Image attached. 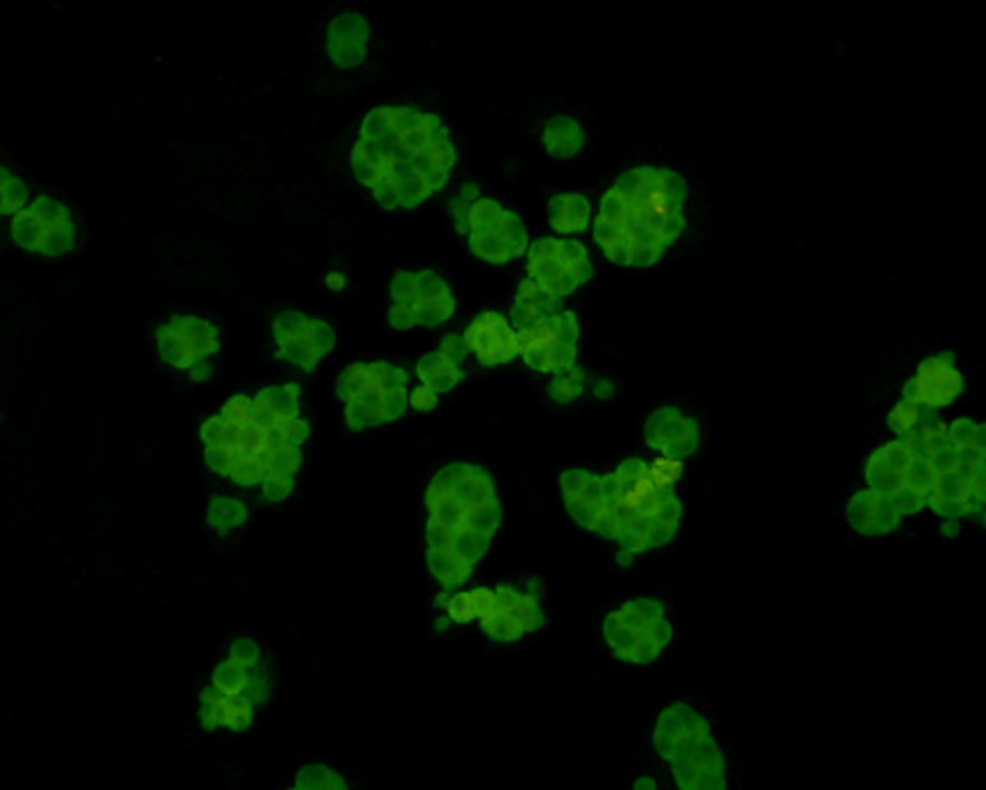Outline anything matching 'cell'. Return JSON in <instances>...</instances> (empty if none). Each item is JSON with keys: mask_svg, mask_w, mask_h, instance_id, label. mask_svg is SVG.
<instances>
[{"mask_svg": "<svg viewBox=\"0 0 986 790\" xmlns=\"http://www.w3.org/2000/svg\"><path fill=\"white\" fill-rule=\"evenodd\" d=\"M986 427L973 418L940 419L933 409L907 436L874 449L864 467L867 489L894 515L930 509L961 521L985 512Z\"/></svg>", "mask_w": 986, "mask_h": 790, "instance_id": "cell-1", "label": "cell"}, {"mask_svg": "<svg viewBox=\"0 0 986 790\" xmlns=\"http://www.w3.org/2000/svg\"><path fill=\"white\" fill-rule=\"evenodd\" d=\"M458 151L441 117L415 106H376L351 151L352 174L387 210L424 205L448 184Z\"/></svg>", "mask_w": 986, "mask_h": 790, "instance_id": "cell-2", "label": "cell"}, {"mask_svg": "<svg viewBox=\"0 0 986 790\" xmlns=\"http://www.w3.org/2000/svg\"><path fill=\"white\" fill-rule=\"evenodd\" d=\"M558 489L567 515L588 534L615 543L623 565L669 545L684 515L675 491L657 484L642 458H628L609 473L569 468Z\"/></svg>", "mask_w": 986, "mask_h": 790, "instance_id": "cell-3", "label": "cell"}, {"mask_svg": "<svg viewBox=\"0 0 986 790\" xmlns=\"http://www.w3.org/2000/svg\"><path fill=\"white\" fill-rule=\"evenodd\" d=\"M425 562L442 588L465 585L493 545L503 521L496 482L485 468L453 461L430 479L425 492Z\"/></svg>", "mask_w": 986, "mask_h": 790, "instance_id": "cell-4", "label": "cell"}, {"mask_svg": "<svg viewBox=\"0 0 986 790\" xmlns=\"http://www.w3.org/2000/svg\"><path fill=\"white\" fill-rule=\"evenodd\" d=\"M688 184L667 167H635L603 194L594 242L615 266H655L687 226Z\"/></svg>", "mask_w": 986, "mask_h": 790, "instance_id": "cell-5", "label": "cell"}, {"mask_svg": "<svg viewBox=\"0 0 986 790\" xmlns=\"http://www.w3.org/2000/svg\"><path fill=\"white\" fill-rule=\"evenodd\" d=\"M652 743L678 789H727V759L699 711L685 702L664 707L655 718Z\"/></svg>", "mask_w": 986, "mask_h": 790, "instance_id": "cell-6", "label": "cell"}, {"mask_svg": "<svg viewBox=\"0 0 986 790\" xmlns=\"http://www.w3.org/2000/svg\"><path fill=\"white\" fill-rule=\"evenodd\" d=\"M335 392L352 431L390 424L408 412V372L388 361L349 364L336 378Z\"/></svg>", "mask_w": 986, "mask_h": 790, "instance_id": "cell-7", "label": "cell"}, {"mask_svg": "<svg viewBox=\"0 0 986 790\" xmlns=\"http://www.w3.org/2000/svg\"><path fill=\"white\" fill-rule=\"evenodd\" d=\"M465 193L453 202V221L457 229L465 234L473 257L491 266H503L522 257L526 252V224L493 198H470Z\"/></svg>", "mask_w": 986, "mask_h": 790, "instance_id": "cell-8", "label": "cell"}, {"mask_svg": "<svg viewBox=\"0 0 986 790\" xmlns=\"http://www.w3.org/2000/svg\"><path fill=\"white\" fill-rule=\"evenodd\" d=\"M602 634L615 659L626 664L645 665L666 652L673 640V626L663 601L642 597L624 601L607 613Z\"/></svg>", "mask_w": 986, "mask_h": 790, "instance_id": "cell-9", "label": "cell"}, {"mask_svg": "<svg viewBox=\"0 0 986 790\" xmlns=\"http://www.w3.org/2000/svg\"><path fill=\"white\" fill-rule=\"evenodd\" d=\"M388 299V323L397 331L441 327L457 312L453 291L430 269L397 273Z\"/></svg>", "mask_w": 986, "mask_h": 790, "instance_id": "cell-10", "label": "cell"}, {"mask_svg": "<svg viewBox=\"0 0 986 790\" xmlns=\"http://www.w3.org/2000/svg\"><path fill=\"white\" fill-rule=\"evenodd\" d=\"M470 595L482 631L497 643H515L545 624V612L534 592L502 583L493 589H472Z\"/></svg>", "mask_w": 986, "mask_h": 790, "instance_id": "cell-11", "label": "cell"}, {"mask_svg": "<svg viewBox=\"0 0 986 790\" xmlns=\"http://www.w3.org/2000/svg\"><path fill=\"white\" fill-rule=\"evenodd\" d=\"M581 327L575 312L560 309L517 328L518 355L536 373L569 372L579 354Z\"/></svg>", "mask_w": 986, "mask_h": 790, "instance_id": "cell-12", "label": "cell"}, {"mask_svg": "<svg viewBox=\"0 0 986 790\" xmlns=\"http://www.w3.org/2000/svg\"><path fill=\"white\" fill-rule=\"evenodd\" d=\"M527 273L543 291L564 299L593 278V264L581 242L543 236L529 245Z\"/></svg>", "mask_w": 986, "mask_h": 790, "instance_id": "cell-13", "label": "cell"}, {"mask_svg": "<svg viewBox=\"0 0 986 790\" xmlns=\"http://www.w3.org/2000/svg\"><path fill=\"white\" fill-rule=\"evenodd\" d=\"M11 238L30 254L60 257L73 250L77 231L72 212L54 198L41 194L12 217Z\"/></svg>", "mask_w": 986, "mask_h": 790, "instance_id": "cell-14", "label": "cell"}, {"mask_svg": "<svg viewBox=\"0 0 986 790\" xmlns=\"http://www.w3.org/2000/svg\"><path fill=\"white\" fill-rule=\"evenodd\" d=\"M276 354L299 372L311 375L332 354L336 335L326 319L300 311L279 312L272 319Z\"/></svg>", "mask_w": 986, "mask_h": 790, "instance_id": "cell-15", "label": "cell"}, {"mask_svg": "<svg viewBox=\"0 0 986 790\" xmlns=\"http://www.w3.org/2000/svg\"><path fill=\"white\" fill-rule=\"evenodd\" d=\"M218 351L221 331L200 316H172L157 330L158 357L179 372H191Z\"/></svg>", "mask_w": 986, "mask_h": 790, "instance_id": "cell-16", "label": "cell"}, {"mask_svg": "<svg viewBox=\"0 0 986 790\" xmlns=\"http://www.w3.org/2000/svg\"><path fill=\"white\" fill-rule=\"evenodd\" d=\"M964 391V378L949 352L934 354L922 361L918 372L903 387V399L924 409L939 412L951 406Z\"/></svg>", "mask_w": 986, "mask_h": 790, "instance_id": "cell-17", "label": "cell"}, {"mask_svg": "<svg viewBox=\"0 0 986 790\" xmlns=\"http://www.w3.org/2000/svg\"><path fill=\"white\" fill-rule=\"evenodd\" d=\"M649 448L673 460H685L700 444V427L694 416L678 406H661L649 415L643 427Z\"/></svg>", "mask_w": 986, "mask_h": 790, "instance_id": "cell-18", "label": "cell"}, {"mask_svg": "<svg viewBox=\"0 0 986 790\" xmlns=\"http://www.w3.org/2000/svg\"><path fill=\"white\" fill-rule=\"evenodd\" d=\"M463 340L484 366H502L512 363L518 355L517 330L502 312L479 314L467 328Z\"/></svg>", "mask_w": 986, "mask_h": 790, "instance_id": "cell-19", "label": "cell"}, {"mask_svg": "<svg viewBox=\"0 0 986 790\" xmlns=\"http://www.w3.org/2000/svg\"><path fill=\"white\" fill-rule=\"evenodd\" d=\"M469 348L460 335H448L441 348L420 357L417 376L425 391L436 395L448 394L465 378L463 363L469 357Z\"/></svg>", "mask_w": 986, "mask_h": 790, "instance_id": "cell-20", "label": "cell"}, {"mask_svg": "<svg viewBox=\"0 0 986 790\" xmlns=\"http://www.w3.org/2000/svg\"><path fill=\"white\" fill-rule=\"evenodd\" d=\"M372 30L357 12H342L326 30L328 57L340 68H356L368 54Z\"/></svg>", "mask_w": 986, "mask_h": 790, "instance_id": "cell-21", "label": "cell"}, {"mask_svg": "<svg viewBox=\"0 0 986 790\" xmlns=\"http://www.w3.org/2000/svg\"><path fill=\"white\" fill-rule=\"evenodd\" d=\"M254 718L255 702L248 695L224 697L214 686L200 694L199 722L203 730L227 728L231 732H247L254 725Z\"/></svg>", "mask_w": 986, "mask_h": 790, "instance_id": "cell-22", "label": "cell"}, {"mask_svg": "<svg viewBox=\"0 0 986 790\" xmlns=\"http://www.w3.org/2000/svg\"><path fill=\"white\" fill-rule=\"evenodd\" d=\"M846 519L855 533L864 537L890 536L902 519L894 515L870 489L864 488L851 494L846 506Z\"/></svg>", "mask_w": 986, "mask_h": 790, "instance_id": "cell-23", "label": "cell"}, {"mask_svg": "<svg viewBox=\"0 0 986 790\" xmlns=\"http://www.w3.org/2000/svg\"><path fill=\"white\" fill-rule=\"evenodd\" d=\"M562 309V302L557 297L543 291L536 282L524 279L518 282L514 303L510 307V318L515 328L526 327L536 319L554 314Z\"/></svg>", "mask_w": 986, "mask_h": 790, "instance_id": "cell-24", "label": "cell"}, {"mask_svg": "<svg viewBox=\"0 0 986 790\" xmlns=\"http://www.w3.org/2000/svg\"><path fill=\"white\" fill-rule=\"evenodd\" d=\"M590 202L582 194H557L548 203V222L558 234L582 233L590 222Z\"/></svg>", "mask_w": 986, "mask_h": 790, "instance_id": "cell-25", "label": "cell"}, {"mask_svg": "<svg viewBox=\"0 0 986 790\" xmlns=\"http://www.w3.org/2000/svg\"><path fill=\"white\" fill-rule=\"evenodd\" d=\"M542 142L545 146L546 153L560 158V160H566V158H572L582 150V146H585V130H582L581 124L575 120V118L567 117V115H558V117L551 118L546 124L545 129H543Z\"/></svg>", "mask_w": 986, "mask_h": 790, "instance_id": "cell-26", "label": "cell"}, {"mask_svg": "<svg viewBox=\"0 0 986 790\" xmlns=\"http://www.w3.org/2000/svg\"><path fill=\"white\" fill-rule=\"evenodd\" d=\"M247 519V506L233 498H212L208 510H206V524L211 525V529L218 534L231 533V531L242 527Z\"/></svg>", "mask_w": 986, "mask_h": 790, "instance_id": "cell-27", "label": "cell"}, {"mask_svg": "<svg viewBox=\"0 0 986 790\" xmlns=\"http://www.w3.org/2000/svg\"><path fill=\"white\" fill-rule=\"evenodd\" d=\"M300 394L302 388L297 384L272 385L262 388L259 397L271 409L272 415L281 421L300 418Z\"/></svg>", "mask_w": 986, "mask_h": 790, "instance_id": "cell-28", "label": "cell"}, {"mask_svg": "<svg viewBox=\"0 0 986 790\" xmlns=\"http://www.w3.org/2000/svg\"><path fill=\"white\" fill-rule=\"evenodd\" d=\"M0 194H2L0 210H2V215L8 217V215L20 214L21 210L26 206V203H29L30 188L20 175L11 172L8 167H2V174H0Z\"/></svg>", "mask_w": 986, "mask_h": 790, "instance_id": "cell-29", "label": "cell"}, {"mask_svg": "<svg viewBox=\"0 0 986 790\" xmlns=\"http://www.w3.org/2000/svg\"><path fill=\"white\" fill-rule=\"evenodd\" d=\"M200 442L208 448V446H217V448H233L238 446L239 427L231 424L229 419L224 418L221 413L211 416L203 421L199 431Z\"/></svg>", "mask_w": 986, "mask_h": 790, "instance_id": "cell-30", "label": "cell"}, {"mask_svg": "<svg viewBox=\"0 0 986 790\" xmlns=\"http://www.w3.org/2000/svg\"><path fill=\"white\" fill-rule=\"evenodd\" d=\"M347 780L342 775L321 762L303 767L296 780V789L303 790L347 789Z\"/></svg>", "mask_w": 986, "mask_h": 790, "instance_id": "cell-31", "label": "cell"}, {"mask_svg": "<svg viewBox=\"0 0 986 790\" xmlns=\"http://www.w3.org/2000/svg\"><path fill=\"white\" fill-rule=\"evenodd\" d=\"M262 458L267 473L291 477V479H296V473L299 472L303 463L302 448L290 446V444L269 449Z\"/></svg>", "mask_w": 986, "mask_h": 790, "instance_id": "cell-32", "label": "cell"}, {"mask_svg": "<svg viewBox=\"0 0 986 790\" xmlns=\"http://www.w3.org/2000/svg\"><path fill=\"white\" fill-rule=\"evenodd\" d=\"M245 677H247V668H242L227 659L223 664H218L217 670L212 674V686L224 697H236V695L243 694Z\"/></svg>", "mask_w": 986, "mask_h": 790, "instance_id": "cell-33", "label": "cell"}, {"mask_svg": "<svg viewBox=\"0 0 986 790\" xmlns=\"http://www.w3.org/2000/svg\"><path fill=\"white\" fill-rule=\"evenodd\" d=\"M585 388V373L581 367L575 366L569 372L558 373L550 385H548V395L558 404L572 403L578 399Z\"/></svg>", "mask_w": 986, "mask_h": 790, "instance_id": "cell-34", "label": "cell"}, {"mask_svg": "<svg viewBox=\"0 0 986 790\" xmlns=\"http://www.w3.org/2000/svg\"><path fill=\"white\" fill-rule=\"evenodd\" d=\"M922 412H924V407L915 406L914 403H910L907 399H900L893 407H891V412L888 413V427L893 431L894 436L902 437L910 434V431L914 430L918 427L919 421L922 418Z\"/></svg>", "mask_w": 986, "mask_h": 790, "instance_id": "cell-35", "label": "cell"}, {"mask_svg": "<svg viewBox=\"0 0 986 790\" xmlns=\"http://www.w3.org/2000/svg\"><path fill=\"white\" fill-rule=\"evenodd\" d=\"M267 476V467L264 463L262 456L251 455L245 451L236 463L235 470L231 473L229 479L243 488H251V485L262 484Z\"/></svg>", "mask_w": 986, "mask_h": 790, "instance_id": "cell-36", "label": "cell"}, {"mask_svg": "<svg viewBox=\"0 0 986 790\" xmlns=\"http://www.w3.org/2000/svg\"><path fill=\"white\" fill-rule=\"evenodd\" d=\"M245 451H247V449H243L239 444L238 446H233V448L208 446V448H205V452H203V458H205L206 467L211 468L212 472L229 479L231 473H233V470L236 468V463H238L239 458H242V455Z\"/></svg>", "mask_w": 986, "mask_h": 790, "instance_id": "cell-37", "label": "cell"}, {"mask_svg": "<svg viewBox=\"0 0 986 790\" xmlns=\"http://www.w3.org/2000/svg\"><path fill=\"white\" fill-rule=\"evenodd\" d=\"M267 431H269V428L259 427V425L248 421L247 425L239 427L238 444L243 449L251 452V455L264 456L271 449Z\"/></svg>", "mask_w": 986, "mask_h": 790, "instance_id": "cell-38", "label": "cell"}, {"mask_svg": "<svg viewBox=\"0 0 986 790\" xmlns=\"http://www.w3.org/2000/svg\"><path fill=\"white\" fill-rule=\"evenodd\" d=\"M260 647L257 641L251 638L239 637L233 640L229 647V659L242 668H254L260 664Z\"/></svg>", "mask_w": 986, "mask_h": 790, "instance_id": "cell-39", "label": "cell"}, {"mask_svg": "<svg viewBox=\"0 0 986 790\" xmlns=\"http://www.w3.org/2000/svg\"><path fill=\"white\" fill-rule=\"evenodd\" d=\"M651 470L657 484L664 485V488H672L684 476V463H682V460H673V458L661 456L651 465Z\"/></svg>", "mask_w": 986, "mask_h": 790, "instance_id": "cell-40", "label": "cell"}, {"mask_svg": "<svg viewBox=\"0 0 986 790\" xmlns=\"http://www.w3.org/2000/svg\"><path fill=\"white\" fill-rule=\"evenodd\" d=\"M251 403H254V397H248L245 394L233 395L224 403L221 415L229 419L231 424L243 427L250 421Z\"/></svg>", "mask_w": 986, "mask_h": 790, "instance_id": "cell-41", "label": "cell"}, {"mask_svg": "<svg viewBox=\"0 0 986 790\" xmlns=\"http://www.w3.org/2000/svg\"><path fill=\"white\" fill-rule=\"evenodd\" d=\"M446 609H448L451 621L458 622V624H467V622L478 619L470 591H458L453 597H448Z\"/></svg>", "mask_w": 986, "mask_h": 790, "instance_id": "cell-42", "label": "cell"}, {"mask_svg": "<svg viewBox=\"0 0 986 790\" xmlns=\"http://www.w3.org/2000/svg\"><path fill=\"white\" fill-rule=\"evenodd\" d=\"M260 485H262V497L266 498L269 503H281V501L287 500L291 492H293L296 479H291V477L276 476V473H267L266 479H264V482Z\"/></svg>", "mask_w": 986, "mask_h": 790, "instance_id": "cell-43", "label": "cell"}, {"mask_svg": "<svg viewBox=\"0 0 986 790\" xmlns=\"http://www.w3.org/2000/svg\"><path fill=\"white\" fill-rule=\"evenodd\" d=\"M409 401H411V407L415 412L429 413L432 412V409H436L437 404H439V395L425 391L420 385V387H417L411 392Z\"/></svg>", "mask_w": 986, "mask_h": 790, "instance_id": "cell-44", "label": "cell"}, {"mask_svg": "<svg viewBox=\"0 0 986 790\" xmlns=\"http://www.w3.org/2000/svg\"><path fill=\"white\" fill-rule=\"evenodd\" d=\"M940 533H942L943 537H955L957 534H961V524H958V521L945 519V522H942V525H940Z\"/></svg>", "mask_w": 986, "mask_h": 790, "instance_id": "cell-45", "label": "cell"}, {"mask_svg": "<svg viewBox=\"0 0 986 790\" xmlns=\"http://www.w3.org/2000/svg\"><path fill=\"white\" fill-rule=\"evenodd\" d=\"M190 375L193 376L196 382L208 380L211 378V366H208V364L206 363L199 364V366L191 370Z\"/></svg>", "mask_w": 986, "mask_h": 790, "instance_id": "cell-46", "label": "cell"}, {"mask_svg": "<svg viewBox=\"0 0 986 790\" xmlns=\"http://www.w3.org/2000/svg\"><path fill=\"white\" fill-rule=\"evenodd\" d=\"M633 789L655 790L657 789V786H655L654 780L649 779V777H642V779L635 780V782H633Z\"/></svg>", "mask_w": 986, "mask_h": 790, "instance_id": "cell-47", "label": "cell"}]
</instances>
